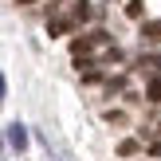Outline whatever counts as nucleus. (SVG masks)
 <instances>
[{"mask_svg":"<svg viewBox=\"0 0 161 161\" xmlns=\"http://www.w3.org/2000/svg\"><path fill=\"white\" fill-rule=\"evenodd\" d=\"M118 153H122V157H134V153H142V142H138V138H126V142H118Z\"/></svg>","mask_w":161,"mask_h":161,"instance_id":"5","label":"nucleus"},{"mask_svg":"<svg viewBox=\"0 0 161 161\" xmlns=\"http://www.w3.org/2000/svg\"><path fill=\"white\" fill-rule=\"evenodd\" d=\"M126 12H130L134 20H138V16H142V0H130V4H126Z\"/></svg>","mask_w":161,"mask_h":161,"instance_id":"8","label":"nucleus"},{"mask_svg":"<svg viewBox=\"0 0 161 161\" xmlns=\"http://www.w3.org/2000/svg\"><path fill=\"white\" fill-rule=\"evenodd\" d=\"M4 130H8V146H12L16 153H24V149H28V126H20V122H8Z\"/></svg>","mask_w":161,"mask_h":161,"instance_id":"1","label":"nucleus"},{"mask_svg":"<svg viewBox=\"0 0 161 161\" xmlns=\"http://www.w3.org/2000/svg\"><path fill=\"white\" fill-rule=\"evenodd\" d=\"M12 4H36V0H12Z\"/></svg>","mask_w":161,"mask_h":161,"instance_id":"10","label":"nucleus"},{"mask_svg":"<svg viewBox=\"0 0 161 161\" xmlns=\"http://www.w3.org/2000/svg\"><path fill=\"white\" fill-rule=\"evenodd\" d=\"M142 39L146 43H161V20H142Z\"/></svg>","mask_w":161,"mask_h":161,"instance_id":"3","label":"nucleus"},{"mask_svg":"<svg viewBox=\"0 0 161 161\" xmlns=\"http://www.w3.org/2000/svg\"><path fill=\"white\" fill-rule=\"evenodd\" d=\"M138 67H142V71H146V67H149V71H161V55H142Z\"/></svg>","mask_w":161,"mask_h":161,"instance_id":"7","label":"nucleus"},{"mask_svg":"<svg viewBox=\"0 0 161 161\" xmlns=\"http://www.w3.org/2000/svg\"><path fill=\"white\" fill-rule=\"evenodd\" d=\"M71 16H75V24H86V20H91L94 12H91V4H86V0H79V4L71 8Z\"/></svg>","mask_w":161,"mask_h":161,"instance_id":"6","label":"nucleus"},{"mask_svg":"<svg viewBox=\"0 0 161 161\" xmlns=\"http://www.w3.org/2000/svg\"><path fill=\"white\" fill-rule=\"evenodd\" d=\"M149 153H153V157H161V138L153 142V146H149Z\"/></svg>","mask_w":161,"mask_h":161,"instance_id":"9","label":"nucleus"},{"mask_svg":"<svg viewBox=\"0 0 161 161\" xmlns=\"http://www.w3.org/2000/svg\"><path fill=\"white\" fill-rule=\"evenodd\" d=\"M55 161H67V157H55Z\"/></svg>","mask_w":161,"mask_h":161,"instance_id":"11","label":"nucleus"},{"mask_svg":"<svg viewBox=\"0 0 161 161\" xmlns=\"http://www.w3.org/2000/svg\"><path fill=\"white\" fill-rule=\"evenodd\" d=\"M157 130H161V126H157Z\"/></svg>","mask_w":161,"mask_h":161,"instance_id":"12","label":"nucleus"},{"mask_svg":"<svg viewBox=\"0 0 161 161\" xmlns=\"http://www.w3.org/2000/svg\"><path fill=\"white\" fill-rule=\"evenodd\" d=\"M146 102H161V79L157 75H149V83H146Z\"/></svg>","mask_w":161,"mask_h":161,"instance_id":"4","label":"nucleus"},{"mask_svg":"<svg viewBox=\"0 0 161 161\" xmlns=\"http://www.w3.org/2000/svg\"><path fill=\"white\" fill-rule=\"evenodd\" d=\"M71 28H75V16H51V20H47V31H51V36H67Z\"/></svg>","mask_w":161,"mask_h":161,"instance_id":"2","label":"nucleus"}]
</instances>
